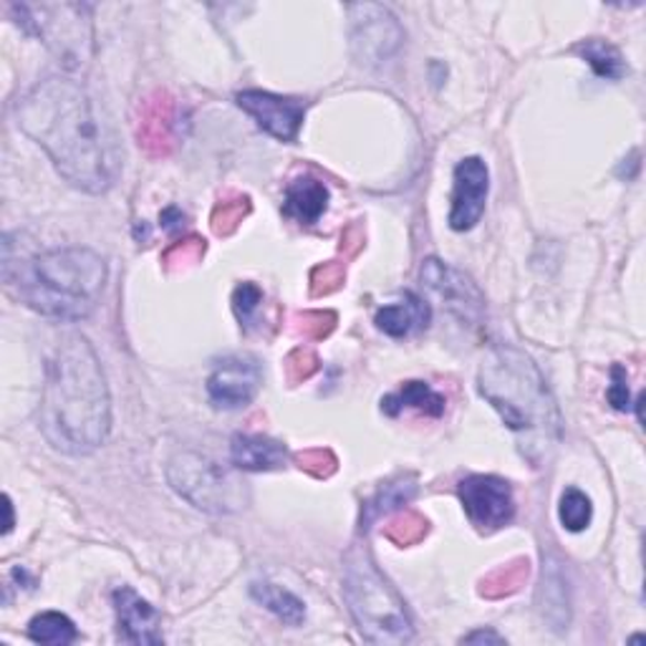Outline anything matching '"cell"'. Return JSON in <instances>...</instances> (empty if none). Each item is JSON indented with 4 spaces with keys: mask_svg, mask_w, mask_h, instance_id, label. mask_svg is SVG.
<instances>
[{
    "mask_svg": "<svg viewBox=\"0 0 646 646\" xmlns=\"http://www.w3.org/2000/svg\"><path fill=\"white\" fill-rule=\"evenodd\" d=\"M15 117L18 127L76 190L99 194L117 182L121 167L117 139L78 82L66 76L43 78L23 96Z\"/></svg>",
    "mask_w": 646,
    "mask_h": 646,
    "instance_id": "1",
    "label": "cell"
},
{
    "mask_svg": "<svg viewBox=\"0 0 646 646\" xmlns=\"http://www.w3.org/2000/svg\"><path fill=\"white\" fill-rule=\"evenodd\" d=\"M39 427L66 455L94 453L109 435V386L99 357L84 336H64L46 361Z\"/></svg>",
    "mask_w": 646,
    "mask_h": 646,
    "instance_id": "2",
    "label": "cell"
},
{
    "mask_svg": "<svg viewBox=\"0 0 646 646\" xmlns=\"http://www.w3.org/2000/svg\"><path fill=\"white\" fill-rule=\"evenodd\" d=\"M477 392L508 424L528 463H548L561 440V412L536 361L512 347L490 349L477 371Z\"/></svg>",
    "mask_w": 646,
    "mask_h": 646,
    "instance_id": "3",
    "label": "cell"
},
{
    "mask_svg": "<svg viewBox=\"0 0 646 646\" xmlns=\"http://www.w3.org/2000/svg\"><path fill=\"white\" fill-rule=\"evenodd\" d=\"M8 286L35 314L56 321H82L99 306L106 286V263L88 247H56L6 273Z\"/></svg>",
    "mask_w": 646,
    "mask_h": 646,
    "instance_id": "4",
    "label": "cell"
},
{
    "mask_svg": "<svg viewBox=\"0 0 646 646\" xmlns=\"http://www.w3.org/2000/svg\"><path fill=\"white\" fill-rule=\"evenodd\" d=\"M343 599L357 622L361 636L371 644H406L412 642L414 626L406 614L404 599L389 583L367 548H353L343 571Z\"/></svg>",
    "mask_w": 646,
    "mask_h": 646,
    "instance_id": "5",
    "label": "cell"
},
{
    "mask_svg": "<svg viewBox=\"0 0 646 646\" xmlns=\"http://www.w3.org/2000/svg\"><path fill=\"white\" fill-rule=\"evenodd\" d=\"M18 23L59 59L66 71L84 68L94 56V18L86 3H21L11 6Z\"/></svg>",
    "mask_w": 646,
    "mask_h": 646,
    "instance_id": "6",
    "label": "cell"
},
{
    "mask_svg": "<svg viewBox=\"0 0 646 646\" xmlns=\"http://www.w3.org/2000/svg\"><path fill=\"white\" fill-rule=\"evenodd\" d=\"M172 490L198 510L227 516L245 508L247 495L241 480L198 453H180L167 465Z\"/></svg>",
    "mask_w": 646,
    "mask_h": 646,
    "instance_id": "7",
    "label": "cell"
},
{
    "mask_svg": "<svg viewBox=\"0 0 646 646\" xmlns=\"http://www.w3.org/2000/svg\"><path fill=\"white\" fill-rule=\"evenodd\" d=\"M351 15V49L359 64L379 66L402 46L404 33L396 18L384 6L361 3L349 8Z\"/></svg>",
    "mask_w": 646,
    "mask_h": 646,
    "instance_id": "8",
    "label": "cell"
},
{
    "mask_svg": "<svg viewBox=\"0 0 646 646\" xmlns=\"http://www.w3.org/2000/svg\"><path fill=\"white\" fill-rule=\"evenodd\" d=\"M459 502L477 530H498L516 518V498L498 475H470L457 483Z\"/></svg>",
    "mask_w": 646,
    "mask_h": 646,
    "instance_id": "9",
    "label": "cell"
},
{
    "mask_svg": "<svg viewBox=\"0 0 646 646\" xmlns=\"http://www.w3.org/2000/svg\"><path fill=\"white\" fill-rule=\"evenodd\" d=\"M422 283L432 294L442 298V304L447 306L449 314H455L459 321H467L477 326L485 316V300L483 294L477 290L475 283L455 268H449L447 263L437 258L424 261L422 265Z\"/></svg>",
    "mask_w": 646,
    "mask_h": 646,
    "instance_id": "10",
    "label": "cell"
},
{
    "mask_svg": "<svg viewBox=\"0 0 646 646\" xmlns=\"http://www.w3.org/2000/svg\"><path fill=\"white\" fill-rule=\"evenodd\" d=\"M490 192V172L480 157H467L455 167L453 208H449V227L465 233L480 223L485 202Z\"/></svg>",
    "mask_w": 646,
    "mask_h": 646,
    "instance_id": "11",
    "label": "cell"
},
{
    "mask_svg": "<svg viewBox=\"0 0 646 646\" xmlns=\"http://www.w3.org/2000/svg\"><path fill=\"white\" fill-rule=\"evenodd\" d=\"M261 367L251 357H227L218 361L208 379L210 402L218 410H243L258 396Z\"/></svg>",
    "mask_w": 646,
    "mask_h": 646,
    "instance_id": "12",
    "label": "cell"
},
{
    "mask_svg": "<svg viewBox=\"0 0 646 646\" xmlns=\"http://www.w3.org/2000/svg\"><path fill=\"white\" fill-rule=\"evenodd\" d=\"M237 106L251 114L263 131L280 141H296L306 119V104L300 99L255 92V88L237 94Z\"/></svg>",
    "mask_w": 646,
    "mask_h": 646,
    "instance_id": "13",
    "label": "cell"
},
{
    "mask_svg": "<svg viewBox=\"0 0 646 646\" xmlns=\"http://www.w3.org/2000/svg\"><path fill=\"white\" fill-rule=\"evenodd\" d=\"M117 612V636L127 644H162L159 634V614L149 601L141 599L135 589L121 586L112 594Z\"/></svg>",
    "mask_w": 646,
    "mask_h": 646,
    "instance_id": "14",
    "label": "cell"
},
{
    "mask_svg": "<svg viewBox=\"0 0 646 646\" xmlns=\"http://www.w3.org/2000/svg\"><path fill=\"white\" fill-rule=\"evenodd\" d=\"M137 121L139 147L152 157H165L172 149V127H174V106L167 94H155L141 104Z\"/></svg>",
    "mask_w": 646,
    "mask_h": 646,
    "instance_id": "15",
    "label": "cell"
},
{
    "mask_svg": "<svg viewBox=\"0 0 646 646\" xmlns=\"http://www.w3.org/2000/svg\"><path fill=\"white\" fill-rule=\"evenodd\" d=\"M230 459L237 470L271 473L286 465L288 449L283 442L263 435H235L230 442Z\"/></svg>",
    "mask_w": 646,
    "mask_h": 646,
    "instance_id": "16",
    "label": "cell"
},
{
    "mask_svg": "<svg viewBox=\"0 0 646 646\" xmlns=\"http://www.w3.org/2000/svg\"><path fill=\"white\" fill-rule=\"evenodd\" d=\"M329 208V188L311 174L296 177L286 188L283 212L300 225H314Z\"/></svg>",
    "mask_w": 646,
    "mask_h": 646,
    "instance_id": "17",
    "label": "cell"
},
{
    "mask_svg": "<svg viewBox=\"0 0 646 646\" xmlns=\"http://www.w3.org/2000/svg\"><path fill=\"white\" fill-rule=\"evenodd\" d=\"M430 306L424 304L422 298L414 294H404L402 300L396 304L384 306L382 311L377 314L374 324L379 331H384L386 336H394V339H402V336H410L414 331L424 329L430 324Z\"/></svg>",
    "mask_w": 646,
    "mask_h": 646,
    "instance_id": "18",
    "label": "cell"
},
{
    "mask_svg": "<svg viewBox=\"0 0 646 646\" xmlns=\"http://www.w3.org/2000/svg\"><path fill=\"white\" fill-rule=\"evenodd\" d=\"M445 396L424 382H406L396 394H389L382 400V412L389 417H396L402 410H417L427 417H442L445 414Z\"/></svg>",
    "mask_w": 646,
    "mask_h": 646,
    "instance_id": "19",
    "label": "cell"
},
{
    "mask_svg": "<svg viewBox=\"0 0 646 646\" xmlns=\"http://www.w3.org/2000/svg\"><path fill=\"white\" fill-rule=\"evenodd\" d=\"M251 596L258 601L263 608H268L273 616H278L283 624L298 626L306 618V604L290 591L276 586V583L261 581L251 586Z\"/></svg>",
    "mask_w": 646,
    "mask_h": 646,
    "instance_id": "20",
    "label": "cell"
},
{
    "mask_svg": "<svg viewBox=\"0 0 646 646\" xmlns=\"http://www.w3.org/2000/svg\"><path fill=\"white\" fill-rule=\"evenodd\" d=\"M579 56L586 61V64L594 68V74L601 78H608V82H618V78L626 76V61L614 43L604 39H586L576 46Z\"/></svg>",
    "mask_w": 646,
    "mask_h": 646,
    "instance_id": "21",
    "label": "cell"
},
{
    "mask_svg": "<svg viewBox=\"0 0 646 646\" xmlns=\"http://www.w3.org/2000/svg\"><path fill=\"white\" fill-rule=\"evenodd\" d=\"M29 636L35 644H51V646H66L78 639V632L68 616L59 612H43L31 618Z\"/></svg>",
    "mask_w": 646,
    "mask_h": 646,
    "instance_id": "22",
    "label": "cell"
},
{
    "mask_svg": "<svg viewBox=\"0 0 646 646\" xmlns=\"http://www.w3.org/2000/svg\"><path fill=\"white\" fill-rule=\"evenodd\" d=\"M528 573H530V563L526 559L500 565V569H495L490 576H485L480 594L485 599H506L523 586Z\"/></svg>",
    "mask_w": 646,
    "mask_h": 646,
    "instance_id": "23",
    "label": "cell"
},
{
    "mask_svg": "<svg viewBox=\"0 0 646 646\" xmlns=\"http://www.w3.org/2000/svg\"><path fill=\"white\" fill-rule=\"evenodd\" d=\"M427 533H430L427 518L420 516V512H414V510L400 512V516H394L384 526L386 541H392L394 546H400V548L417 546Z\"/></svg>",
    "mask_w": 646,
    "mask_h": 646,
    "instance_id": "24",
    "label": "cell"
},
{
    "mask_svg": "<svg viewBox=\"0 0 646 646\" xmlns=\"http://www.w3.org/2000/svg\"><path fill=\"white\" fill-rule=\"evenodd\" d=\"M559 516L565 530L581 533V530H586L591 526V520H594V506H591V498L583 490L565 488L561 495Z\"/></svg>",
    "mask_w": 646,
    "mask_h": 646,
    "instance_id": "25",
    "label": "cell"
},
{
    "mask_svg": "<svg viewBox=\"0 0 646 646\" xmlns=\"http://www.w3.org/2000/svg\"><path fill=\"white\" fill-rule=\"evenodd\" d=\"M247 215H251V198H247V194H233V198L218 202L215 210H212L210 223L212 230H215V235L227 237L241 227Z\"/></svg>",
    "mask_w": 646,
    "mask_h": 646,
    "instance_id": "26",
    "label": "cell"
},
{
    "mask_svg": "<svg viewBox=\"0 0 646 646\" xmlns=\"http://www.w3.org/2000/svg\"><path fill=\"white\" fill-rule=\"evenodd\" d=\"M205 241L198 235H190V237H182V241L172 243L167 247L165 255H162V265L170 273H177L182 268H190V265L198 263L202 255H205Z\"/></svg>",
    "mask_w": 646,
    "mask_h": 646,
    "instance_id": "27",
    "label": "cell"
},
{
    "mask_svg": "<svg viewBox=\"0 0 646 646\" xmlns=\"http://www.w3.org/2000/svg\"><path fill=\"white\" fill-rule=\"evenodd\" d=\"M294 321H296L294 329L298 336H304L308 341H321L336 329V321H339V318L331 311H304L298 314Z\"/></svg>",
    "mask_w": 646,
    "mask_h": 646,
    "instance_id": "28",
    "label": "cell"
},
{
    "mask_svg": "<svg viewBox=\"0 0 646 646\" xmlns=\"http://www.w3.org/2000/svg\"><path fill=\"white\" fill-rule=\"evenodd\" d=\"M347 280V263L331 261L324 265H316L311 273V294L314 296H329L336 294Z\"/></svg>",
    "mask_w": 646,
    "mask_h": 646,
    "instance_id": "29",
    "label": "cell"
},
{
    "mask_svg": "<svg viewBox=\"0 0 646 646\" xmlns=\"http://www.w3.org/2000/svg\"><path fill=\"white\" fill-rule=\"evenodd\" d=\"M414 488H417V485H414V480L412 483H404L402 480V483H389V485H384V490L379 493L374 500H371L369 518H379V516H382V512H389V510L404 506L406 500H412Z\"/></svg>",
    "mask_w": 646,
    "mask_h": 646,
    "instance_id": "30",
    "label": "cell"
},
{
    "mask_svg": "<svg viewBox=\"0 0 646 646\" xmlns=\"http://www.w3.org/2000/svg\"><path fill=\"white\" fill-rule=\"evenodd\" d=\"M318 364H321V361H318L316 353L304 347L288 353L286 361H283V371H286L288 384H300V382H308V379L316 374Z\"/></svg>",
    "mask_w": 646,
    "mask_h": 646,
    "instance_id": "31",
    "label": "cell"
},
{
    "mask_svg": "<svg viewBox=\"0 0 646 646\" xmlns=\"http://www.w3.org/2000/svg\"><path fill=\"white\" fill-rule=\"evenodd\" d=\"M296 463L300 470L318 477V480L331 477L336 473V467H339L336 455L331 453V449H324V447H314V449H306V453H298Z\"/></svg>",
    "mask_w": 646,
    "mask_h": 646,
    "instance_id": "32",
    "label": "cell"
},
{
    "mask_svg": "<svg viewBox=\"0 0 646 646\" xmlns=\"http://www.w3.org/2000/svg\"><path fill=\"white\" fill-rule=\"evenodd\" d=\"M263 304V290L255 286V283H241L233 294V311L241 324H251L255 311H258Z\"/></svg>",
    "mask_w": 646,
    "mask_h": 646,
    "instance_id": "33",
    "label": "cell"
},
{
    "mask_svg": "<svg viewBox=\"0 0 646 646\" xmlns=\"http://www.w3.org/2000/svg\"><path fill=\"white\" fill-rule=\"evenodd\" d=\"M606 400L618 412H626L632 406L629 382H626V369L624 367H618V364L612 367V386H608Z\"/></svg>",
    "mask_w": 646,
    "mask_h": 646,
    "instance_id": "34",
    "label": "cell"
},
{
    "mask_svg": "<svg viewBox=\"0 0 646 646\" xmlns=\"http://www.w3.org/2000/svg\"><path fill=\"white\" fill-rule=\"evenodd\" d=\"M361 245H364V230H361L359 223H353V225H349L347 230H343L341 251H343V247H351V255H357Z\"/></svg>",
    "mask_w": 646,
    "mask_h": 646,
    "instance_id": "35",
    "label": "cell"
},
{
    "mask_svg": "<svg viewBox=\"0 0 646 646\" xmlns=\"http://www.w3.org/2000/svg\"><path fill=\"white\" fill-rule=\"evenodd\" d=\"M184 220L188 218H184L177 208H167L162 215H159V223H162L165 230H180L184 225Z\"/></svg>",
    "mask_w": 646,
    "mask_h": 646,
    "instance_id": "36",
    "label": "cell"
},
{
    "mask_svg": "<svg viewBox=\"0 0 646 646\" xmlns=\"http://www.w3.org/2000/svg\"><path fill=\"white\" fill-rule=\"evenodd\" d=\"M463 644H506V639H502L500 634H495V632H485V629H480V632H473V634H467L465 639H463Z\"/></svg>",
    "mask_w": 646,
    "mask_h": 646,
    "instance_id": "37",
    "label": "cell"
},
{
    "mask_svg": "<svg viewBox=\"0 0 646 646\" xmlns=\"http://www.w3.org/2000/svg\"><path fill=\"white\" fill-rule=\"evenodd\" d=\"M11 530H13V502L6 495V528H3V536L11 533Z\"/></svg>",
    "mask_w": 646,
    "mask_h": 646,
    "instance_id": "38",
    "label": "cell"
}]
</instances>
